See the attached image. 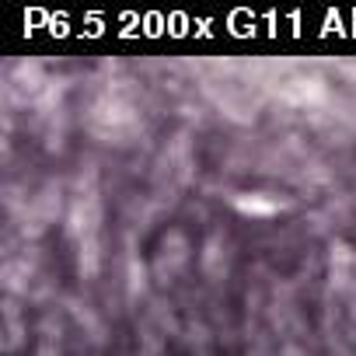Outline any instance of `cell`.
<instances>
[{
  "label": "cell",
  "instance_id": "obj_1",
  "mask_svg": "<svg viewBox=\"0 0 356 356\" xmlns=\"http://www.w3.org/2000/svg\"><path fill=\"white\" fill-rule=\"evenodd\" d=\"M186 262H189V245H186V238L178 234V231H171V234L161 241V255H157L154 269H157V276L168 283L171 276H178V269H182Z\"/></svg>",
  "mask_w": 356,
  "mask_h": 356
}]
</instances>
